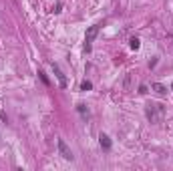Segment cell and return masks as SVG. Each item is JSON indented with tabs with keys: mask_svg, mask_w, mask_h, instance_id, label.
Segmentation results:
<instances>
[{
	"mask_svg": "<svg viewBox=\"0 0 173 171\" xmlns=\"http://www.w3.org/2000/svg\"><path fill=\"white\" fill-rule=\"evenodd\" d=\"M151 89H153L157 95H161V97L167 95V87H165V85H161V83H153V85H151Z\"/></svg>",
	"mask_w": 173,
	"mask_h": 171,
	"instance_id": "8992f818",
	"label": "cell"
},
{
	"mask_svg": "<svg viewBox=\"0 0 173 171\" xmlns=\"http://www.w3.org/2000/svg\"><path fill=\"white\" fill-rule=\"evenodd\" d=\"M145 115H147V119H149L151 123H159L163 117H165V107L159 105V103H151V105H147Z\"/></svg>",
	"mask_w": 173,
	"mask_h": 171,
	"instance_id": "6da1fadb",
	"label": "cell"
},
{
	"mask_svg": "<svg viewBox=\"0 0 173 171\" xmlns=\"http://www.w3.org/2000/svg\"><path fill=\"white\" fill-rule=\"evenodd\" d=\"M99 34V24H95V26H91L87 30V38H85V50H91V42L95 40V36Z\"/></svg>",
	"mask_w": 173,
	"mask_h": 171,
	"instance_id": "3957f363",
	"label": "cell"
},
{
	"mask_svg": "<svg viewBox=\"0 0 173 171\" xmlns=\"http://www.w3.org/2000/svg\"><path fill=\"white\" fill-rule=\"evenodd\" d=\"M129 44H131V49H133V50H137L139 46H141V40H139L137 36H133V38H131V40H129Z\"/></svg>",
	"mask_w": 173,
	"mask_h": 171,
	"instance_id": "52a82bcc",
	"label": "cell"
},
{
	"mask_svg": "<svg viewBox=\"0 0 173 171\" xmlns=\"http://www.w3.org/2000/svg\"><path fill=\"white\" fill-rule=\"evenodd\" d=\"M39 76H40V79H43V83H44V85H50V83H48V79H46V75H44V72H39Z\"/></svg>",
	"mask_w": 173,
	"mask_h": 171,
	"instance_id": "9c48e42d",
	"label": "cell"
},
{
	"mask_svg": "<svg viewBox=\"0 0 173 171\" xmlns=\"http://www.w3.org/2000/svg\"><path fill=\"white\" fill-rule=\"evenodd\" d=\"M91 89H93L91 81H83V83H81V91H91Z\"/></svg>",
	"mask_w": 173,
	"mask_h": 171,
	"instance_id": "ba28073f",
	"label": "cell"
},
{
	"mask_svg": "<svg viewBox=\"0 0 173 171\" xmlns=\"http://www.w3.org/2000/svg\"><path fill=\"white\" fill-rule=\"evenodd\" d=\"M99 143H101V147H103L105 151H109V149H111V139H109V135L101 133V135H99Z\"/></svg>",
	"mask_w": 173,
	"mask_h": 171,
	"instance_id": "5b68a950",
	"label": "cell"
},
{
	"mask_svg": "<svg viewBox=\"0 0 173 171\" xmlns=\"http://www.w3.org/2000/svg\"><path fill=\"white\" fill-rule=\"evenodd\" d=\"M57 145H58V153H61V155L65 157L66 161H73V159H75L73 151H71V149H69V145L65 143V139H58V141H57Z\"/></svg>",
	"mask_w": 173,
	"mask_h": 171,
	"instance_id": "7a4b0ae2",
	"label": "cell"
},
{
	"mask_svg": "<svg viewBox=\"0 0 173 171\" xmlns=\"http://www.w3.org/2000/svg\"><path fill=\"white\" fill-rule=\"evenodd\" d=\"M77 107H79V113H83V115H85V113H87V107H85V105H83V103H81V105H77Z\"/></svg>",
	"mask_w": 173,
	"mask_h": 171,
	"instance_id": "30bf717a",
	"label": "cell"
},
{
	"mask_svg": "<svg viewBox=\"0 0 173 171\" xmlns=\"http://www.w3.org/2000/svg\"><path fill=\"white\" fill-rule=\"evenodd\" d=\"M52 71H54V75H57L58 83H61V87H66L69 83H66V76H65V72L61 71V67H58V65H54V62H52Z\"/></svg>",
	"mask_w": 173,
	"mask_h": 171,
	"instance_id": "277c9868",
	"label": "cell"
},
{
	"mask_svg": "<svg viewBox=\"0 0 173 171\" xmlns=\"http://www.w3.org/2000/svg\"><path fill=\"white\" fill-rule=\"evenodd\" d=\"M139 93H141V95H145V93H147V87H145V85H141V87H139Z\"/></svg>",
	"mask_w": 173,
	"mask_h": 171,
	"instance_id": "8fae6325",
	"label": "cell"
}]
</instances>
